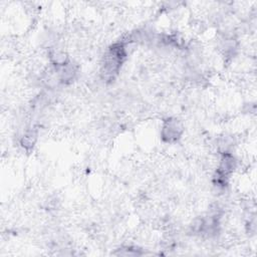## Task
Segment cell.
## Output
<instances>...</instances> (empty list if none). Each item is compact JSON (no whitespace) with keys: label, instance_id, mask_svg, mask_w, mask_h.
<instances>
[{"label":"cell","instance_id":"7a4b0ae2","mask_svg":"<svg viewBox=\"0 0 257 257\" xmlns=\"http://www.w3.org/2000/svg\"><path fill=\"white\" fill-rule=\"evenodd\" d=\"M183 133L182 123L177 118H169L165 120L162 127V138L168 143L177 141Z\"/></svg>","mask_w":257,"mask_h":257},{"label":"cell","instance_id":"3957f363","mask_svg":"<svg viewBox=\"0 0 257 257\" xmlns=\"http://www.w3.org/2000/svg\"><path fill=\"white\" fill-rule=\"evenodd\" d=\"M37 139V133L34 130H28L25 132L23 137L21 138L20 144L25 150L32 149Z\"/></svg>","mask_w":257,"mask_h":257},{"label":"cell","instance_id":"6da1fadb","mask_svg":"<svg viewBox=\"0 0 257 257\" xmlns=\"http://www.w3.org/2000/svg\"><path fill=\"white\" fill-rule=\"evenodd\" d=\"M126 56L125 47L122 42L113 44L103 57L101 66V76L105 80H111L117 74L124 57Z\"/></svg>","mask_w":257,"mask_h":257}]
</instances>
